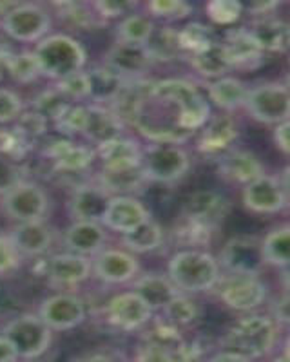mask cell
<instances>
[{
    "mask_svg": "<svg viewBox=\"0 0 290 362\" xmlns=\"http://www.w3.org/2000/svg\"><path fill=\"white\" fill-rule=\"evenodd\" d=\"M214 232L216 230H212L209 226L182 216L180 221L176 223V226H174V239L178 241L182 250H185V248L203 250V247H209V245H211Z\"/></svg>",
    "mask_w": 290,
    "mask_h": 362,
    "instance_id": "cell-39",
    "label": "cell"
},
{
    "mask_svg": "<svg viewBox=\"0 0 290 362\" xmlns=\"http://www.w3.org/2000/svg\"><path fill=\"white\" fill-rule=\"evenodd\" d=\"M53 228L44 219L18 223L9 235L18 254L28 257H40L46 254L53 245Z\"/></svg>",
    "mask_w": 290,
    "mask_h": 362,
    "instance_id": "cell-25",
    "label": "cell"
},
{
    "mask_svg": "<svg viewBox=\"0 0 290 362\" xmlns=\"http://www.w3.org/2000/svg\"><path fill=\"white\" fill-rule=\"evenodd\" d=\"M87 80H89V98L100 105H104L105 102L111 103L127 82L108 66H98L87 71Z\"/></svg>",
    "mask_w": 290,
    "mask_h": 362,
    "instance_id": "cell-35",
    "label": "cell"
},
{
    "mask_svg": "<svg viewBox=\"0 0 290 362\" xmlns=\"http://www.w3.org/2000/svg\"><path fill=\"white\" fill-rule=\"evenodd\" d=\"M191 169V156L182 145L151 144L141 154V173L147 183L173 185Z\"/></svg>",
    "mask_w": 290,
    "mask_h": 362,
    "instance_id": "cell-5",
    "label": "cell"
},
{
    "mask_svg": "<svg viewBox=\"0 0 290 362\" xmlns=\"http://www.w3.org/2000/svg\"><path fill=\"white\" fill-rule=\"evenodd\" d=\"M243 109L260 124H282L290 115L289 87L279 82H265L253 87L247 93Z\"/></svg>",
    "mask_w": 290,
    "mask_h": 362,
    "instance_id": "cell-8",
    "label": "cell"
},
{
    "mask_svg": "<svg viewBox=\"0 0 290 362\" xmlns=\"http://www.w3.org/2000/svg\"><path fill=\"white\" fill-rule=\"evenodd\" d=\"M91 272L102 283L124 284L138 277L140 263L131 252L120 248H104L91 263Z\"/></svg>",
    "mask_w": 290,
    "mask_h": 362,
    "instance_id": "cell-15",
    "label": "cell"
},
{
    "mask_svg": "<svg viewBox=\"0 0 290 362\" xmlns=\"http://www.w3.org/2000/svg\"><path fill=\"white\" fill-rule=\"evenodd\" d=\"M133 292H137L145 300V305L153 310V313L162 312L180 293L169 277L163 276V274H156V272L134 277Z\"/></svg>",
    "mask_w": 290,
    "mask_h": 362,
    "instance_id": "cell-29",
    "label": "cell"
},
{
    "mask_svg": "<svg viewBox=\"0 0 290 362\" xmlns=\"http://www.w3.org/2000/svg\"><path fill=\"white\" fill-rule=\"evenodd\" d=\"M153 29L154 22L147 15L131 13L125 18H122L120 24L116 25V42L144 45L147 38L151 37V33H153Z\"/></svg>",
    "mask_w": 290,
    "mask_h": 362,
    "instance_id": "cell-40",
    "label": "cell"
},
{
    "mask_svg": "<svg viewBox=\"0 0 290 362\" xmlns=\"http://www.w3.org/2000/svg\"><path fill=\"white\" fill-rule=\"evenodd\" d=\"M167 277L180 293L192 296L214 290L221 277V268L211 252L185 248L173 254Z\"/></svg>",
    "mask_w": 290,
    "mask_h": 362,
    "instance_id": "cell-2",
    "label": "cell"
},
{
    "mask_svg": "<svg viewBox=\"0 0 290 362\" xmlns=\"http://www.w3.org/2000/svg\"><path fill=\"white\" fill-rule=\"evenodd\" d=\"M163 239H166V234H163L162 226L153 219H147L137 228L122 235V243L131 254H149V252L162 248Z\"/></svg>",
    "mask_w": 290,
    "mask_h": 362,
    "instance_id": "cell-36",
    "label": "cell"
},
{
    "mask_svg": "<svg viewBox=\"0 0 290 362\" xmlns=\"http://www.w3.org/2000/svg\"><path fill=\"white\" fill-rule=\"evenodd\" d=\"M22 98L9 89H0V124H9L22 115Z\"/></svg>",
    "mask_w": 290,
    "mask_h": 362,
    "instance_id": "cell-53",
    "label": "cell"
},
{
    "mask_svg": "<svg viewBox=\"0 0 290 362\" xmlns=\"http://www.w3.org/2000/svg\"><path fill=\"white\" fill-rule=\"evenodd\" d=\"M145 9L151 17L162 18V21H183V18L191 17L192 6L183 2V0H153L147 2Z\"/></svg>",
    "mask_w": 290,
    "mask_h": 362,
    "instance_id": "cell-45",
    "label": "cell"
},
{
    "mask_svg": "<svg viewBox=\"0 0 290 362\" xmlns=\"http://www.w3.org/2000/svg\"><path fill=\"white\" fill-rule=\"evenodd\" d=\"M60 11V17L73 28L79 29H93L98 25L105 24L102 18L98 17V13L95 11L93 4H82V2H60L54 4Z\"/></svg>",
    "mask_w": 290,
    "mask_h": 362,
    "instance_id": "cell-42",
    "label": "cell"
},
{
    "mask_svg": "<svg viewBox=\"0 0 290 362\" xmlns=\"http://www.w3.org/2000/svg\"><path fill=\"white\" fill-rule=\"evenodd\" d=\"M151 219L149 210L134 196H112L105 209L102 226L116 234H127Z\"/></svg>",
    "mask_w": 290,
    "mask_h": 362,
    "instance_id": "cell-16",
    "label": "cell"
},
{
    "mask_svg": "<svg viewBox=\"0 0 290 362\" xmlns=\"http://www.w3.org/2000/svg\"><path fill=\"white\" fill-rule=\"evenodd\" d=\"M218 297L227 308L241 313H253L269 297V286L260 276H232L221 274L214 286Z\"/></svg>",
    "mask_w": 290,
    "mask_h": 362,
    "instance_id": "cell-7",
    "label": "cell"
},
{
    "mask_svg": "<svg viewBox=\"0 0 290 362\" xmlns=\"http://www.w3.org/2000/svg\"><path fill=\"white\" fill-rule=\"evenodd\" d=\"M0 71H2V67H0ZM0 76H2V73H0Z\"/></svg>",
    "mask_w": 290,
    "mask_h": 362,
    "instance_id": "cell-63",
    "label": "cell"
},
{
    "mask_svg": "<svg viewBox=\"0 0 290 362\" xmlns=\"http://www.w3.org/2000/svg\"><path fill=\"white\" fill-rule=\"evenodd\" d=\"M37 315L51 332H69L86 321L87 306L75 293L58 292L42 300Z\"/></svg>",
    "mask_w": 290,
    "mask_h": 362,
    "instance_id": "cell-12",
    "label": "cell"
},
{
    "mask_svg": "<svg viewBox=\"0 0 290 362\" xmlns=\"http://www.w3.org/2000/svg\"><path fill=\"white\" fill-rule=\"evenodd\" d=\"M133 362H180L176 351L167 350L162 346L149 344V342H141L134 350Z\"/></svg>",
    "mask_w": 290,
    "mask_h": 362,
    "instance_id": "cell-50",
    "label": "cell"
},
{
    "mask_svg": "<svg viewBox=\"0 0 290 362\" xmlns=\"http://www.w3.org/2000/svg\"><path fill=\"white\" fill-rule=\"evenodd\" d=\"M69 100L64 98L57 89H50L40 93V95L35 98L33 111L38 112L42 118H46L47 122H53L54 124V122L66 112V109L69 107Z\"/></svg>",
    "mask_w": 290,
    "mask_h": 362,
    "instance_id": "cell-44",
    "label": "cell"
},
{
    "mask_svg": "<svg viewBox=\"0 0 290 362\" xmlns=\"http://www.w3.org/2000/svg\"><path fill=\"white\" fill-rule=\"evenodd\" d=\"M40 74L51 80H62L69 74L83 71L87 53L83 45L69 35H50L35 47Z\"/></svg>",
    "mask_w": 290,
    "mask_h": 362,
    "instance_id": "cell-3",
    "label": "cell"
},
{
    "mask_svg": "<svg viewBox=\"0 0 290 362\" xmlns=\"http://www.w3.org/2000/svg\"><path fill=\"white\" fill-rule=\"evenodd\" d=\"M178 42L182 53H199L216 42L214 31L202 22H189L178 29Z\"/></svg>",
    "mask_w": 290,
    "mask_h": 362,
    "instance_id": "cell-41",
    "label": "cell"
},
{
    "mask_svg": "<svg viewBox=\"0 0 290 362\" xmlns=\"http://www.w3.org/2000/svg\"><path fill=\"white\" fill-rule=\"evenodd\" d=\"M279 8V2H254V4L243 6V11H249L256 18L270 17L274 9Z\"/></svg>",
    "mask_w": 290,
    "mask_h": 362,
    "instance_id": "cell-59",
    "label": "cell"
},
{
    "mask_svg": "<svg viewBox=\"0 0 290 362\" xmlns=\"http://www.w3.org/2000/svg\"><path fill=\"white\" fill-rule=\"evenodd\" d=\"M261 250L265 264L274 268H286L290 261V230L289 225L276 226L261 239Z\"/></svg>",
    "mask_w": 290,
    "mask_h": 362,
    "instance_id": "cell-37",
    "label": "cell"
},
{
    "mask_svg": "<svg viewBox=\"0 0 290 362\" xmlns=\"http://www.w3.org/2000/svg\"><path fill=\"white\" fill-rule=\"evenodd\" d=\"M218 264L232 276H260L267 267L256 235H234L221 247Z\"/></svg>",
    "mask_w": 290,
    "mask_h": 362,
    "instance_id": "cell-9",
    "label": "cell"
},
{
    "mask_svg": "<svg viewBox=\"0 0 290 362\" xmlns=\"http://www.w3.org/2000/svg\"><path fill=\"white\" fill-rule=\"evenodd\" d=\"M205 362H253V361L245 357V355L236 354V351H232V350H225L224 348V350L216 351L214 355L205 358Z\"/></svg>",
    "mask_w": 290,
    "mask_h": 362,
    "instance_id": "cell-60",
    "label": "cell"
},
{
    "mask_svg": "<svg viewBox=\"0 0 290 362\" xmlns=\"http://www.w3.org/2000/svg\"><path fill=\"white\" fill-rule=\"evenodd\" d=\"M221 45L227 53L232 69H256L265 58V53L257 47L247 28L228 29Z\"/></svg>",
    "mask_w": 290,
    "mask_h": 362,
    "instance_id": "cell-24",
    "label": "cell"
},
{
    "mask_svg": "<svg viewBox=\"0 0 290 362\" xmlns=\"http://www.w3.org/2000/svg\"><path fill=\"white\" fill-rule=\"evenodd\" d=\"M137 2H116V0H98V2H93V8L98 13V17L102 21H109V18H125L127 15L134 13L137 9Z\"/></svg>",
    "mask_w": 290,
    "mask_h": 362,
    "instance_id": "cell-52",
    "label": "cell"
},
{
    "mask_svg": "<svg viewBox=\"0 0 290 362\" xmlns=\"http://www.w3.org/2000/svg\"><path fill=\"white\" fill-rule=\"evenodd\" d=\"M54 89L60 93L66 100H69L71 103L80 102V100L89 98V80H87L86 71H80V73L69 74L66 78L58 80Z\"/></svg>",
    "mask_w": 290,
    "mask_h": 362,
    "instance_id": "cell-48",
    "label": "cell"
},
{
    "mask_svg": "<svg viewBox=\"0 0 290 362\" xmlns=\"http://www.w3.org/2000/svg\"><path fill=\"white\" fill-rule=\"evenodd\" d=\"M247 31L263 53H285L289 49V24L279 17L256 18Z\"/></svg>",
    "mask_w": 290,
    "mask_h": 362,
    "instance_id": "cell-30",
    "label": "cell"
},
{
    "mask_svg": "<svg viewBox=\"0 0 290 362\" xmlns=\"http://www.w3.org/2000/svg\"><path fill=\"white\" fill-rule=\"evenodd\" d=\"M44 276L50 279L51 284L60 288L76 286L91 276V261L89 257L73 252L54 254L44 263Z\"/></svg>",
    "mask_w": 290,
    "mask_h": 362,
    "instance_id": "cell-17",
    "label": "cell"
},
{
    "mask_svg": "<svg viewBox=\"0 0 290 362\" xmlns=\"http://www.w3.org/2000/svg\"><path fill=\"white\" fill-rule=\"evenodd\" d=\"M42 154L50 161H53L54 169L58 173H83L89 169L95 160V148L87 147V145L73 144L69 138H54L50 141V145L44 147Z\"/></svg>",
    "mask_w": 290,
    "mask_h": 362,
    "instance_id": "cell-19",
    "label": "cell"
},
{
    "mask_svg": "<svg viewBox=\"0 0 290 362\" xmlns=\"http://www.w3.org/2000/svg\"><path fill=\"white\" fill-rule=\"evenodd\" d=\"M2 335L24 361H35L50 350L53 332L40 321L37 313H18L2 328Z\"/></svg>",
    "mask_w": 290,
    "mask_h": 362,
    "instance_id": "cell-6",
    "label": "cell"
},
{
    "mask_svg": "<svg viewBox=\"0 0 290 362\" xmlns=\"http://www.w3.org/2000/svg\"><path fill=\"white\" fill-rule=\"evenodd\" d=\"M21 357H18L17 350L13 348L11 342L0 334V362H18Z\"/></svg>",
    "mask_w": 290,
    "mask_h": 362,
    "instance_id": "cell-61",
    "label": "cell"
},
{
    "mask_svg": "<svg viewBox=\"0 0 290 362\" xmlns=\"http://www.w3.org/2000/svg\"><path fill=\"white\" fill-rule=\"evenodd\" d=\"M272 138H274V144H276V147H278L283 154L290 153V122L289 119H285V122H282V124H278V125H274Z\"/></svg>",
    "mask_w": 290,
    "mask_h": 362,
    "instance_id": "cell-57",
    "label": "cell"
},
{
    "mask_svg": "<svg viewBox=\"0 0 290 362\" xmlns=\"http://www.w3.org/2000/svg\"><path fill=\"white\" fill-rule=\"evenodd\" d=\"M282 326L276 325L270 315L249 313L232 322L221 337L225 350L245 355L250 361L265 358L279 346Z\"/></svg>",
    "mask_w": 290,
    "mask_h": 362,
    "instance_id": "cell-1",
    "label": "cell"
},
{
    "mask_svg": "<svg viewBox=\"0 0 290 362\" xmlns=\"http://www.w3.org/2000/svg\"><path fill=\"white\" fill-rule=\"evenodd\" d=\"M205 13L214 24L232 25L243 15V4L236 0H212L205 4Z\"/></svg>",
    "mask_w": 290,
    "mask_h": 362,
    "instance_id": "cell-46",
    "label": "cell"
},
{
    "mask_svg": "<svg viewBox=\"0 0 290 362\" xmlns=\"http://www.w3.org/2000/svg\"><path fill=\"white\" fill-rule=\"evenodd\" d=\"M105 228L100 223L73 221L64 232V243L73 254L91 257L105 248Z\"/></svg>",
    "mask_w": 290,
    "mask_h": 362,
    "instance_id": "cell-26",
    "label": "cell"
},
{
    "mask_svg": "<svg viewBox=\"0 0 290 362\" xmlns=\"http://www.w3.org/2000/svg\"><path fill=\"white\" fill-rule=\"evenodd\" d=\"M228 210H231V203L220 192L198 190V192L191 194V198L187 199L182 216L216 230L224 223V219L227 218Z\"/></svg>",
    "mask_w": 290,
    "mask_h": 362,
    "instance_id": "cell-21",
    "label": "cell"
},
{
    "mask_svg": "<svg viewBox=\"0 0 290 362\" xmlns=\"http://www.w3.org/2000/svg\"><path fill=\"white\" fill-rule=\"evenodd\" d=\"M144 148L133 138H115L95 147V156L102 161V169H134L141 167Z\"/></svg>",
    "mask_w": 290,
    "mask_h": 362,
    "instance_id": "cell-27",
    "label": "cell"
},
{
    "mask_svg": "<svg viewBox=\"0 0 290 362\" xmlns=\"http://www.w3.org/2000/svg\"><path fill=\"white\" fill-rule=\"evenodd\" d=\"M151 62H173L180 58L182 49L178 42V29L170 25H154L153 33L144 44Z\"/></svg>",
    "mask_w": 290,
    "mask_h": 362,
    "instance_id": "cell-34",
    "label": "cell"
},
{
    "mask_svg": "<svg viewBox=\"0 0 290 362\" xmlns=\"http://www.w3.org/2000/svg\"><path fill=\"white\" fill-rule=\"evenodd\" d=\"M21 313V300L4 284H0V321H9Z\"/></svg>",
    "mask_w": 290,
    "mask_h": 362,
    "instance_id": "cell-55",
    "label": "cell"
},
{
    "mask_svg": "<svg viewBox=\"0 0 290 362\" xmlns=\"http://www.w3.org/2000/svg\"><path fill=\"white\" fill-rule=\"evenodd\" d=\"M86 107L87 115L82 134L91 144H95V147L105 144V141L115 140V138H120L125 125L122 124L120 118L111 109L105 107V105H100V103H89Z\"/></svg>",
    "mask_w": 290,
    "mask_h": 362,
    "instance_id": "cell-28",
    "label": "cell"
},
{
    "mask_svg": "<svg viewBox=\"0 0 290 362\" xmlns=\"http://www.w3.org/2000/svg\"><path fill=\"white\" fill-rule=\"evenodd\" d=\"M151 64L153 62L144 45L124 44V42H116L105 53L104 60V66H108L125 80L141 78V74L147 73Z\"/></svg>",
    "mask_w": 290,
    "mask_h": 362,
    "instance_id": "cell-23",
    "label": "cell"
},
{
    "mask_svg": "<svg viewBox=\"0 0 290 362\" xmlns=\"http://www.w3.org/2000/svg\"><path fill=\"white\" fill-rule=\"evenodd\" d=\"M104 315L105 321L120 332H138L154 319L153 310L133 290L111 297L104 308Z\"/></svg>",
    "mask_w": 290,
    "mask_h": 362,
    "instance_id": "cell-13",
    "label": "cell"
},
{
    "mask_svg": "<svg viewBox=\"0 0 290 362\" xmlns=\"http://www.w3.org/2000/svg\"><path fill=\"white\" fill-rule=\"evenodd\" d=\"M109 196H131L147 183L141 167L134 169H102L96 180Z\"/></svg>",
    "mask_w": 290,
    "mask_h": 362,
    "instance_id": "cell-32",
    "label": "cell"
},
{
    "mask_svg": "<svg viewBox=\"0 0 290 362\" xmlns=\"http://www.w3.org/2000/svg\"><path fill=\"white\" fill-rule=\"evenodd\" d=\"M25 362H31V361H25Z\"/></svg>",
    "mask_w": 290,
    "mask_h": 362,
    "instance_id": "cell-64",
    "label": "cell"
},
{
    "mask_svg": "<svg viewBox=\"0 0 290 362\" xmlns=\"http://www.w3.org/2000/svg\"><path fill=\"white\" fill-rule=\"evenodd\" d=\"M245 209L256 214H279L289 205V189L276 176L263 174L250 181L241 192Z\"/></svg>",
    "mask_w": 290,
    "mask_h": 362,
    "instance_id": "cell-14",
    "label": "cell"
},
{
    "mask_svg": "<svg viewBox=\"0 0 290 362\" xmlns=\"http://www.w3.org/2000/svg\"><path fill=\"white\" fill-rule=\"evenodd\" d=\"M86 115L87 107L86 105H79V103H71L69 107L66 109L60 118L54 122V129H57L64 138H69V136L82 134L83 125H86Z\"/></svg>",
    "mask_w": 290,
    "mask_h": 362,
    "instance_id": "cell-47",
    "label": "cell"
},
{
    "mask_svg": "<svg viewBox=\"0 0 290 362\" xmlns=\"http://www.w3.org/2000/svg\"><path fill=\"white\" fill-rule=\"evenodd\" d=\"M189 64H191V67L199 74V76L211 80H218L221 78V76H227L228 71L232 69L221 42H214L212 45H209V47H205L203 51H199V53L191 54Z\"/></svg>",
    "mask_w": 290,
    "mask_h": 362,
    "instance_id": "cell-33",
    "label": "cell"
},
{
    "mask_svg": "<svg viewBox=\"0 0 290 362\" xmlns=\"http://www.w3.org/2000/svg\"><path fill=\"white\" fill-rule=\"evenodd\" d=\"M2 209L18 223L42 221L50 210V198L40 185L24 180L2 196Z\"/></svg>",
    "mask_w": 290,
    "mask_h": 362,
    "instance_id": "cell-11",
    "label": "cell"
},
{
    "mask_svg": "<svg viewBox=\"0 0 290 362\" xmlns=\"http://www.w3.org/2000/svg\"><path fill=\"white\" fill-rule=\"evenodd\" d=\"M218 174L228 183L247 185L265 174V165L253 151L228 148L218 158Z\"/></svg>",
    "mask_w": 290,
    "mask_h": 362,
    "instance_id": "cell-20",
    "label": "cell"
},
{
    "mask_svg": "<svg viewBox=\"0 0 290 362\" xmlns=\"http://www.w3.org/2000/svg\"><path fill=\"white\" fill-rule=\"evenodd\" d=\"M289 292H283L282 297L274 300L272 308H270V317H272L278 326H286L289 325Z\"/></svg>",
    "mask_w": 290,
    "mask_h": 362,
    "instance_id": "cell-56",
    "label": "cell"
},
{
    "mask_svg": "<svg viewBox=\"0 0 290 362\" xmlns=\"http://www.w3.org/2000/svg\"><path fill=\"white\" fill-rule=\"evenodd\" d=\"M73 362H122V358L116 354H111V351L95 350L79 355L76 358H73Z\"/></svg>",
    "mask_w": 290,
    "mask_h": 362,
    "instance_id": "cell-58",
    "label": "cell"
},
{
    "mask_svg": "<svg viewBox=\"0 0 290 362\" xmlns=\"http://www.w3.org/2000/svg\"><path fill=\"white\" fill-rule=\"evenodd\" d=\"M247 93H249L247 83L234 76H221L207 83V100H211L216 107L227 115L243 107Z\"/></svg>",
    "mask_w": 290,
    "mask_h": 362,
    "instance_id": "cell-31",
    "label": "cell"
},
{
    "mask_svg": "<svg viewBox=\"0 0 290 362\" xmlns=\"http://www.w3.org/2000/svg\"><path fill=\"white\" fill-rule=\"evenodd\" d=\"M160 313H162L163 321L176 326L178 329H185L199 321L202 310L191 296L178 293Z\"/></svg>",
    "mask_w": 290,
    "mask_h": 362,
    "instance_id": "cell-38",
    "label": "cell"
},
{
    "mask_svg": "<svg viewBox=\"0 0 290 362\" xmlns=\"http://www.w3.org/2000/svg\"><path fill=\"white\" fill-rule=\"evenodd\" d=\"M153 90L158 95L173 100L183 116V129L191 134H196L211 118V103L202 89L189 80L183 78H166L151 82Z\"/></svg>",
    "mask_w": 290,
    "mask_h": 362,
    "instance_id": "cell-4",
    "label": "cell"
},
{
    "mask_svg": "<svg viewBox=\"0 0 290 362\" xmlns=\"http://www.w3.org/2000/svg\"><path fill=\"white\" fill-rule=\"evenodd\" d=\"M274 362H289V344H286V341L285 346H283V350L278 351V355L274 357Z\"/></svg>",
    "mask_w": 290,
    "mask_h": 362,
    "instance_id": "cell-62",
    "label": "cell"
},
{
    "mask_svg": "<svg viewBox=\"0 0 290 362\" xmlns=\"http://www.w3.org/2000/svg\"><path fill=\"white\" fill-rule=\"evenodd\" d=\"M17 131L24 136L25 140L33 141L47 132V119L42 118V116L35 111L25 112V115L18 116Z\"/></svg>",
    "mask_w": 290,
    "mask_h": 362,
    "instance_id": "cell-51",
    "label": "cell"
},
{
    "mask_svg": "<svg viewBox=\"0 0 290 362\" xmlns=\"http://www.w3.org/2000/svg\"><path fill=\"white\" fill-rule=\"evenodd\" d=\"M24 181V170L21 165L11 158H6L0 154V196L8 194L9 190Z\"/></svg>",
    "mask_w": 290,
    "mask_h": 362,
    "instance_id": "cell-49",
    "label": "cell"
},
{
    "mask_svg": "<svg viewBox=\"0 0 290 362\" xmlns=\"http://www.w3.org/2000/svg\"><path fill=\"white\" fill-rule=\"evenodd\" d=\"M2 31L15 42H40L51 29V17L38 4H17L2 17Z\"/></svg>",
    "mask_w": 290,
    "mask_h": 362,
    "instance_id": "cell-10",
    "label": "cell"
},
{
    "mask_svg": "<svg viewBox=\"0 0 290 362\" xmlns=\"http://www.w3.org/2000/svg\"><path fill=\"white\" fill-rule=\"evenodd\" d=\"M22 255L15 248L9 235H0V276L11 274L21 267Z\"/></svg>",
    "mask_w": 290,
    "mask_h": 362,
    "instance_id": "cell-54",
    "label": "cell"
},
{
    "mask_svg": "<svg viewBox=\"0 0 290 362\" xmlns=\"http://www.w3.org/2000/svg\"><path fill=\"white\" fill-rule=\"evenodd\" d=\"M112 196H109L98 183H82L73 189L69 199V214L73 221L100 223Z\"/></svg>",
    "mask_w": 290,
    "mask_h": 362,
    "instance_id": "cell-22",
    "label": "cell"
},
{
    "mask_svg": "<svg viewBox=\"0 0 290 362\" xmlns=\"http://www.w3.org/2000/svg\"><path fill=\"white\" fill-rule=\"evenodd\" d=\"M238 134L240 131H238L236 119L231 115L227 112L218 116L211 115V118L198 131V151L205 156L220 158L228 148H232Z\"/></svg>",
    "mask_w": 290,
    "mask_h": 362,
    "instance_id": "cell-18",
    "label": "cell"
},
{
    "mask_svg": "<svg viewBox=\"0 0 290 362\" xmlns=\"http://www.w3.org/2000/svg\"><path fill=\"white\" fill-rule=\"evenodd\" d=\"M6 69L13 76V80H17L21 83H31L42 76L40 67H38L37 58H35L33 51H21L15 53L8 62L4 64Z\"/></svg>",
    "mask_w": 290,
    "mask_h": 362,
    "instance_id": "cell-43",
    "label": "cell"
}]
</instances>
